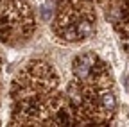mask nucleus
Segmentation results:
<instances>
[{
  "instance_id": "obj_1",
  "label": "nucleus",
  "mask_w": 129,
  "mask_h": 127,
  "mask_svg": "<svg viewBox=\"0 0 129 127\" xmlns=\"http://www.w3.org/2000/svg\"><path fill=\"white\" fill-rule=\"evenodd\" d=\"M97 56L95 54H83V56H79L75 61H74V77H75V81L79 82H83V81H88L90 77H93L95 70H97Z\"/></svg>"
}]
</instances>
